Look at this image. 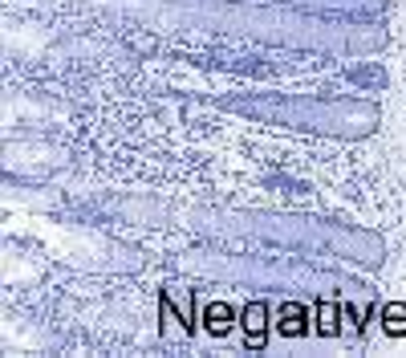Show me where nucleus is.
<instances>
[{
    "label": "nucleus",
    "mask_w": 406,
    "mask_h": 358,
    "mask_svg": "<svg viewBox=\"0 0 406 358\" xmlns=\"http://www.w3.org/2000/svg\"><path fill=\"white\" fill-rule=\"evenodd\" d=\"M264 313H268V309H264L260 301L244 309V317H248V346H252V350L264 346Z\"/></svg>",
    "instance_id": "obj_1"
},
{
    "label": "nucleus",
    "mask_w": 406,
    "mask_h": 358,
    "mask_svg": "<svg viewBox=\"0 0 406 358\" xmlns=\"http://www.w3.org/2000/svg\"><path fill=\"white\" fill-rule=\"evenodd\" d=\"M382 322H386V330H390V334H402V330H406V305H386Z\"/></svg>",
    "instance_id": "obj_2"
},
{
    "label": "nucleus",
    "mask_w": 406,
    "mask_h": 358,
    "mask_svg": "<svg viewBox=\"0 0 406 358\" xmlns=\"http://www.w3.org/2000/svg\"><path fill=\"white\" fill-rule=\"evenodd\" d=\"M228 326H232V309H228V305H211V309H207V330L220 334V330H228Z\"/></svg>",
    "instance_id": "obj_3"
},
{
    "label": "nucleus",
    "mask_w": 406,
    "mask_h": 358,
    "mask_svg": "<svg viewBox=\"0 0 406 358\" xmlns=\"http://www.w3.org/2000/svg\"><path fill=\"white\" fill-rule=\"evenodd\" d=\"M301 317H305V309H301V305H289V309H285L281 330H285V334H301V330H305V322H301Z\"/></svg>",
    "instance_id": "obj_4"
},
{
    "label": "nucleus",
    "mask_w": 406,
    "mask_h": 358,
    "mask_svg": "<svg viewBox=\"0 0 406 358\" xmlns=\"http://www.w3.org/2000/svg\"><path fill=\"white\" fill-rule=\"evenodd\" d=\"M321 330H325V334H333V330H337V326H333V309H329V305L321 309Z\"/></svg>",
    "instance_id": "obj_5"
}]
</instances>
